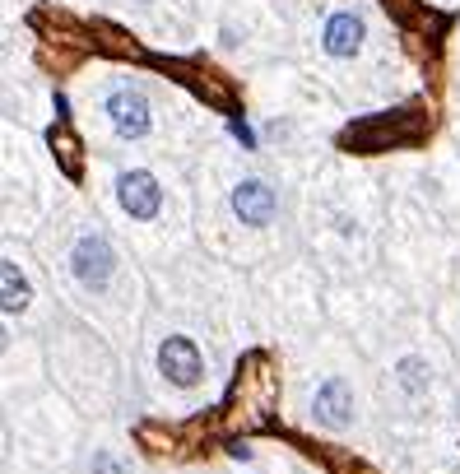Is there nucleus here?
Segmentation results:
<instances>
[{
	"label": "nucleus",
	"mask_w": 460,
	"mask_h": 474,
	"mask_svg": "<svg viewBox=\"0 0 460 474\" xmlns=\"http://www.w3.org/2000/svg\"><path fill=\"white\" fill-rule=\"evenodd\" d=\"M158 368H164V377L172 386H196L205 362H200V349L186 340V335H172V340H164V349H158Z\"/></svg>",
	"instance_id": "f257e3e1"
},
{
	"label": "nucleus",
	"mask_w": 460,
	"mask_h": 474,
	"mask_svg": "<svg viewBox=\"0 0 460 474\" xmlns=\"http://www.w3.org/2000/svg\"><path fill=\"white\" fill-rule=\"evenodd\" d=\"M107 117H112V130H117L121 139H140V135H149V126H154L149 103L135 94V89H117L112 98H107Z\"/></svg>",
	"instance_id": "f03ea898"
},
{
	"label": "nucleus",
	"mask_w": 460,
	"mask_h": 474,
	"mask_svg": "<svg viewBox=\"0 0 460 474\" xmlns=\"http://www.w3.org/2000/svg\"><path fill=\"white\" fill-rule=\"evenodd\" d=\"M112 246H107L102 237H79L75 242V279L89 289H107V279H112Z\"/></svg>",
	"instance_id": "7ed1b4c3"
},
{
	"label": "nucleus",
	"mask_w": 460,
	"mask_h": 474,
	"mask_svg": "<svg viewBox=\"0 0 460 474\" xmlns=\"http://www.w3.org/2000/svg\"><path fill=\"white\" fill-rule=\"evenodd\" d=\"M117 201L130 219H154L158 210H164V191H158V182L149 173H126L117 182Z\"/></svg>",
	"instance_id": "20e7f679"
},
{
	"label": "nucleus",
	"mask_w": 460,
	"mask_h": 474,
	"mask_svg": "<svg viewBox=\"0 0 460 474\" xmlns=\"http://www.w3.org/2000/svg\"><path fill=\"white\" fill-rule=\"evenodd\" d=\"M312 414H316L321 428H349V418H354V396H349V381L331 377L326 386L316 390Z\"/></svg>",
	"instance_id": "39448f33"
},
{
	"label": "nucleus",
	"mask_w": 460,
	"mask_h": 474,
	"mask_svg": "<svg viewBox=\"0 0 460 474\" xmlns=\"http://www.w3.org/2000/svg\"><path fill=\"white\" fill-rule=\"evenodd\" d=\"M275 191H270L265 182H242L237 191H233V210H237V219L242 223H252V228H261V223H270V219H275Z\"/></svg>",
	"instance_id": "423d86ee"
},
{
	"label": "nucleus",
	"mask_w": 460,
	"mask_h": 474,
	"mask_svg": "<svg viewBox=\"0 0 460 474\" xmlns=\"http://www.w3.org/2000/svg\"><path fill=\"white\" fill-rule=\"evenodd\" d=\"M363 38H367V28L358 14H331V23H326V51L331 56H354L363 47Z\"/></svg>",
	"instance_id": "0eeeda50"
},
{
	"label": "nucleus",
	"mask_w": 460,
	"mask_h": 474,
	"mask_svg": "<svg viewBox=\"0 0 460 474\" xmlns=\"http://www.w3.org/2000/svg\"><path fill=\"white\" fill-rule=\"evenodd\" d=\"M29 307V284H23L19 265L0 261V312H23Z\"/></svg>",
	"instance_id": "6e6552de"
},
{
	"label": "nucleus",
	"mask_w": 460,
	"mask_h": 474,
	"mask_svg": "<svg viewBox=\"0 0 460 474\" xmlns=\"http://www.w3.org/2000/svg\"><path fill=\"white\" fill-rule=\"evenodd\" d=\"M51 149H57V158H61L66 173H70V177H79V139H70V135L57 126V130H51Z\"/></svg>",
	"instance_id": "1a4fd4ad"
},
{
	"label": "nucleus",
	"mask_w": 460,
	"mask_h": 474,
	"mask_svg": "<svg viewBox=\"0 0 460 474\" xmlns=\"http://www.w3.org/2000/svg\"><path fill=\"white\" fill-rule=\"evenodd\" d=\"M400 386H404V390H423V386H428V368H423L419 358H404V362H400Z\"/></svg>",
	"instance_id": "9d476101"
},
{
	"label": "nucleus",
	"mask_w": 460,
	"mask_h": 474,
	"mask_svg": "<svg viewBox=\"0 0 460 474\" xmlns=\"http://www.w3.org/2000/svg\"><path fill=\"white\" fill-rule=\"evenodd\" d=\"M93 470H98V474H121V465H117V461H107V456H98Z\"/></svg>",
	"instance_id": "9b49d317"
},
{
	"label": "nucleus",
	"mask_w": 460,
	"mask_h": 474,
	"mask_svg": "<svg viewBox=\"0 0 460 474\" xmlns=\"http://www.w3.org/2000/svg\"><path fill=\"white\" fill-rule=\"evenodd\" d=\"M0 349H5V326H0Z\"/></svg>",
	"instance_id": "f8f14e48"
}]
</instances>
